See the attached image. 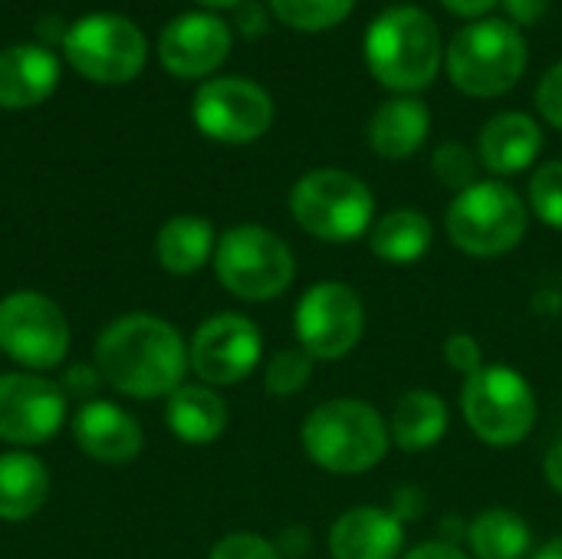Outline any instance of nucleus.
<instances>
[{
	"instance_id": "nucleus-1",
	"label": "nucleus",
	"mask_w": 562,
	"mask_h": 559,
	"mask_svg": "<svg viewBox=\"0 0 562 559\" xmlns=\"http://www.w3.org/2000/svg\"><path fill=\"white\" fill-rule=\"evenodd\" d=\"M95 372L132 399L171 395L188 372V343L168 320L128 313L99 333Z\"/></svg>"
},
{
	"instance_id": "nucleus-2",
	"label": "nucleus",
	"mask_w": 562,
	"mask_h": 559,
	"mask_svg": "<svg viewBox=\"0 0 562 559\" xmlns=\"http://www.w3.org/2000/svg\"><path fill=\"white\" fill-rule=\"evenodd\" d=\"M362 53L372 79L398 96L428 89L445 59L438 23L415 3L379 13L366 30Z\"/></svg>"
},
{
	"instance_id": "nucleus-3",
	"label": "nucleus",
	"mask_w": 562,
	"mask_h": 559,
	"mask_svg": "<svg viewBox=\"0 0 562 559\" xmlns=\"http://www.w3.org/2000/svg\"><path fill=\"white\" fill-rule=\"evenodd\" d=\"M527 56V40L510 20L484 16L451 36L445 49V69L464 96L497 99L520 82Z\"/></svg>"
},
{
	"instance_id": "nucleus-4",
	"label": "nucleus",
	"mask_w": 562,
	"mask_h": 559,
	"mask_svg": "<svg viewBox=\"0 0 562 559\" xmlns=\"http://www.w3.org/2000/svg\"><path fill=\"white\" fill-rule=\"evenodd\" d=\"M389 441L382 415L359 399L323 402L303 422V448L329 474L372 471L385 458Z\"/></svg>"
},
{
	"instance_id": "nucleus-5",
	"label": "nucleus",
	"mask_w": 562,
	"mask_h": 559,
	"mask_svg": "<svg viewBox=\"0 0 562 559\" xmlns=\"http://www.w3.org/2000/svg\"><path fill=\"white\" fill-rule=\"evenodd\" d=\"M293 221L316 241L346 244L362 237L375 217V198L362 178L342 168H316L290 191Z\"/></svg>"
},
{
	"instance_id": "nucleus-6",
	"label": "nucleus",
	"mask_w": 562,
	"mask_h": 559,
	"mask_svg": "<svg viewBox=\"0 0 562 559\" xmlns=\"http://www.w3.org/2000/svg\"><path fill=\"white\" fill-rule=\"evenodd\" d=\"M527 204L504 181H474L448 204V237L471 257H501L527 234Z\"/></svg>"
},
{
	"instance_id": "nucleus-7",
	"label": "nucleus",
	"mask_w": 562,
	"mask_h": 559,
	"mask_svg": "<svg viewBox=\"0 0 562 559\" xmlns=\"http://www.w3.org/2000/svg\"><path fill=\"white\" fill-rule=\"evenodd\" d=\"M217 280L240 300L263 303L280 297L293 283V254L290 247L260 224L231 227L214 250Z\"/></svg>"
},
{
	"instance_id": "nucleus-8",
	"label": "nucleus",
	"mask_w": 562,
	"mask_h": 559,
	"mask_svg": "<svg viewBox=\"0 0 562 559\" xmlns=\"http://www.w3.org/2000/svg\"><path fill=\"white\" fill-rule=\"evenodd\" d=\"M461 409L471 432L494 448L524 441L537 422V395L510 366H484L468 376Z\"/></svg>"
},
{
	"instance_id": "nucleus-9",
	"label": "nucleus",
	"mask_w": 562,
	"mask_h": 559,
	"mask_svg": "<svg viewBox=\"0 0 562 559\" xmlns=\"http://www.w3.org/2000/svg\"><path fill=\"white\" fill-rule=\"evenodd\" d=\"M0 353L33 372L59 366L69 353L63 310L36 290L7 293L0 300Z\"/></svg>"
},
{
	"instance_id": "nucleus-10",
	"label": "nucleus",
	"mask_w": 562,
	"mask_h": 559,
	"mask_svg": "<svg viewBox=\"0 0 562 559\" xmlns=\"http://www.w3.org/2000/svg\"><path fill=\"white\" fill-rule=\"evenodd\" d=\"M66 59L95 82H128L145 66V36L119 13H92L63 36Z\"/></svg>"
},
{
	"instance_id": "nucleus-11",
	"label": "nucleus",
	"mask_w": 562,
	"mask_h": 559,
	"mask_svg": "<svg viewBox=\"0 0 562 559\" xmlns=\"http://www.w3.org/2000/svg\"><path fill=\"white\" fill-rule=\"evenodd\" d=\"M366 310L349 283L323 280L303 293L296 303V339L313 359H342L362 339Z\"/></svg>"
},
{
	"instance_id": "nucleus-12",
	"label": "nucleus",
	"mask_w": 562,
	"mask_h": 559,
	"mask_svg": "<svg viewBox=\"0 0 562 559\" xmlns=\"http://www.w3.org/2000/svg\"><path fill=\"white\" fill-rule=\"evenodd\" d=\"M191 112H194V125L207 138L227 145L254 142L267 135V128L273 125V99L267 96V89L240 76L207 79L194 92Z\"/></svg>"
},
{
	"instance_id": "nucleus-13",
	"label": "nucleus",
	"mask_w": 562,
	"mask_h": 559,
	"mask_svg": "<svg viewBox=\"0 0 562 559\" xmlns=\"http://www.w3.org/2000/svg\"><path fill=\"white\" fill-rule=\"evenodd\" d=\"M263 353L260 329L240 313H217L204 320L188 346V366L207 385H234L244 382Z\"/></svg>"
},
{
	"instance_id": "nucleus-14",
	"label": "nucleus",
	"mask_w": 562,
	"mask_h": 559,
	"mask_svg": "<svg viewBox=\"0 0 562 559\" xmlns=\"http://www.w3.org/2000/svg\"><path fill=\"white\" fill-rule=\"evenodd\" d=\"M66 422V392L33 372L0 376V441L43 445Z\"/></svg>"
},
{
	"instance_id": "nucleus-15",
	"label": "nucleus",
	"mask_w": 562,
	"mask_h": 559,
	"mask_svg": "<svg viewBox=\"0 0 562 559\" xmlns=\"http://www.w3.org/2000/svg\"><path fill=\"white\" fill-rule=\"evenodd\" d=\"M231 53V26L214 13H181L175 16L161 40L158 56L171 76L198 79L214 72Z\"/></svg>"
},
{
	"instance_id": "nucleus-16",
	"label": "nucleus",
	"mask_w": 562,
	"mask_h": 559,
	"mask_svg": "<svg viewBox=\"0 0 562 559\" xmlns=\"http://www.w3.org/2000/svg\"><path fill=\"white\" fill-rule=\"evenodd\" d=\"M72 438L79 451L102 465H128L142 451L138 422L115 402H86L72 418Z\"/></svg>"
},
{
	"instance_id": "nucleus-17",
	"label": "nucleus",
	"mask_w": 562,
	"mask_h": 559,
	"mask_svg": "<svg viewBox=\"0 0 562 559\" xmlns=\"http://www.w3.org/2000/svg\"><path fill=\"white\" fill-rule=\"evenodd\" d=\"M402 544V517L379 507L346 511L329 530L333 559H398Z\"/></svg>"
},
{
	"instance_id": "nucleus-18",
	"label": "nucleus",
	"mask_w": 562,
	"mask_h": 559,
	"mask_svg": "<svg viewBox=\"0 0 562 559\" xmlns=\"http://www.w3.org/2000/svg\"><path fill=\"white\" fill-rule=\"evenodd\" d=\"M543 148V132L527 112H501L477 135V158L494 175L527 171Z\"/></svg>"
},
{
	"instance_id": "nucleus-19",
	"label": "nucleus",
	"mask_w": 562,
	"mask_h": 559,
	"mask_svg": "<svg viewBox=\"0 0 562 559\" xmlns=\"http://www.w3.org/2000/svg\"><path fill=\"white\" fill-rule=\"evenodd\" d=\"M59 82V63L49 49L20 43L0 53V105L30 109L53 96Z\"/></svg>"
},
{
	"instance_id": "nucleus-20",
	"label": "nucleus",
	"mask_w": 562,
	"mask_h": 559,
	"mask_svg": "<svg viewBox=\"0 0 562 559\" xmlns=\"http://www.w3.org/2000/svg\"><path fill=\"white\" fill-rule=\"evenodd\" d=\"M431 128V112L415 96H392L369 119V148L389 161L412 158Z\"/></svg>"
},
{
	"instance_id": "nucleus-21",
	"label": "nucleus",
	"mask_w": 562,
	"mask_h": 559,
	"mask_svg": "<svg viewBox=\"0 0 562 559\" xmlns=\"http://www.w3.org/2000/svg\"><path fill=\"white\" fill-rule=\"evenodd\" d=\"M165 422L175 438L188 445H207L224 435L227 428V405L207 385H178L168 395Z\"/></svg>"
},
{
	"instance_id": "nucleus-22",
	"label": "nucleus",
	"mask_w": 562,
	"mask_h": 559,
	"mask_svg": "<svg viewBox=\"0 0 562 559\" xmlns=\"http://www.w3.org/2000/svg\"><path fill=\"white\" fill-rule=\"evenodd\" d=\"M49 497V471L30 451L0 455V521H30Z\"/></svg>"
},
{
	"instance_id": "nucleus-23",
	"label": "nucleus",
	"mask_w": 562,
	"mask_h": 559,
	"mask_svg": "<svg viewBox=\"0 0 562 559\" xmlns=\"http://www.w3.org/2000/svg\"><path fill=\"white\" fill-rule=\"evenodd\" d=\"M214 250H217V237H214L211 221L194 217V214H178L165 221L155 241L158 264L175 277L198 273L211 260Z\"/></svg>"
},
{
	"instance_id": "nucleus-24",
	"label": "nucleus",
	"mask_w": 562,
	"mask_h": 559,
	"mask_svg": "<svg viewBox=\"0 0 562 559\" xmlns=\"http://www.w3.org/2000/svg\"><path fill=\"white\" fill-rule=\"evenodd\" d=\"M448 432V405L438 392L415 389L398 399L389 422V435L402 451H425L441 441Z\"/></svg>"
},
{
	"instance_id": "nucleus-25",
	"label": "nucleus",
	"mask_w": 562,
	"mask_h": 559,
	"mask_svg": "<svg viewBox=\"0 0 562 559\" xmlns=\"http://www.w3.org/2000/svg\"><path fill=\"white\" fill-rule=\"evenodd\" d=\"M369 247L385 264H415L431 247V221L415 208H395L372 224Z\"/></svg>"
},
{
	"instance_id": "nucleus-26",
	"label": "nucleus",
	"mask_w": 562,
	"mask_h": 559,
	"mask_svg": "<svg viewBox=\"0 0 562 559\" xmlns=\"http://www.w3.org/2000/svg\"><path fill=\"white\" fill-rule=\"evenodd\" d=\"M471 554L477 559H524L533 547V534L527 521L514 511L491 507L474 517L468 527Z\"/></svg>"
},
{
	"instance_id": "nucleus-27",
	"label": "nucleus",
	"mask_w": 562,
	"mask_h": 559,
	"mask_svg": "<svg viewBox=\"0 0 562 559\" xmlns=\"http://www.w3.org/2000/svg\"><path fill=\"white\" fill-rule=\"evenodd\" d=\"M356 0H270V10L280 23L303 30V33H319L339 26L352 13Z\"/></svg>"
},
{
	"instance_id": "nucleus-28",
	"label": "nucleus",
	"mask_w": 562,
	"mask_h": 559,
	"mask_svg": "<svg viewBox=\"0 0 562 559\" xmlns=\"http://www.w3.org/2000/svg\"><path fill=\"white\" fill-rule=\"evenodd\" d=\"M313 376V356L306 349H283L277 353L270 362H267V372H263V385L273 399H290L296 395Z\"/></svg>"
},
{
	"instance_id": "nucleus-29",
	"label": "nucleus",
	"mask_w": 562,
	"mask_h": 559,
	"mask_svg": "<svg viewBox=\"0 0 562 559\" xmlns=\"http://www.w3.org/2000/svg\"><path fill=\"white\" fill-rule=\"evenodd\" d=\"M477 161L481 158L461 142H445L431 155V168H435L438 181L445 188H451L454 194H461L464 188H471L477 181Z\"/></svg>"
},
{
	"instance_id": "nucleus-30",
	"label": "nucleus",
	"mask_w": 562,
	"mask_h": 559,
	"mask_svg": "<svg viewBox=\"0 0 562 559\" xmlns=\"http://www.w3.org/2000/svg\"><path fill=\"white\" fill-rule=\"evenodd\" d=\"M530 208L550 227L562 231V161H547L530 178Z\"/></svg>"
},
{
	"instance_id": "nucleus-31",
	"label": "nucleus",
	"mask_w": 562,
	"mask_h": 559,
	"mask_svg": "<svg viewBox=\"0 0 562 559\" xmlns=\"http://www.w3.org/2000/svg\"><path fill=\"white\" fill-rule=\"evenodd\" d=\"M207 559H283L280 550L257 534H231L214 544Z\"/></svg>"
},
{
	"instance_id": "nucleus-32",
	"label": "nucleus",
	"mask_w": 562,
	"mask_h": 559,
	"mask_svg": "<svg viewBox=\"0 0 562 559\" xmlns=\"http://www.w3.org/2000/svg\"><path fill=\"white\" fill-rule=\"evenodd\" d=\"M445 362L461 372V376H474L477 369H484V353L481 343L471 333H454L445 339Z\"/></svg>"
},
{
	"instance_id": "nucleus-33",
	"label": "nucleus",
	"mask_w": 562,
	"mask_h": 559,
	"mask_svg": "<svg viewBox=\"0 0 562 559\" xmlns=\"http://www.w3.org/2000/svg\"><path fill=\"white\" fill-rule=\"evenodd\" d=\"M537 109L553 128L562 132V59L543 72V79L537 86Z\"/></svg>"
},
{
	"instance_id": "nucleus-34",
	"label": "nucleus",
	"mask_w": 562,
	"mask_h": 559,
	"mask_svg": "<svg viewBox=\"0 0 562 559\" xmlns=\"http://www.w3.org/2000/svg\"><path fill=\"white\" fill-rule=\"evenodd\" d=\"M507 20L520 30V26H533L547 16L550 10V0H501Z\"/></svg>"
},
{
	"instance_id": "nucleus-35",
	"label": "nucleus",
	"mask_w": 562,
	"mask_h": 559,
	"mask_svg": "<svg viewBox=\"0 0 562 559\" xmlns=\"http://www.w3.org/2000/svg\"><path fill=\"white\" fill-rule=\"evenodd\" d=\"M501 0H441V7L454 16H464V20H484Z\"/></svg>"
},
{
	"instance_id": "nucleus-36",
	"label": "nucleus",
	"mask_w": 562,
	"mask_h": 559,
	"mask_svg": "<svg viewBox=\"0 0 562 559\" xmlns=\"http://www.w3.org/2000/svg\"><path fill=\"white\" fill-rule=\"evenodd\" d=\"M402 559H468L458 547H451V544H422V547H415L412 554H405Z\"/></svg>"
},
{
	"instance_id": "nucleus-37",
	"label": "nucleus",
	"mask_w": 562,
	"mask_h": 559,
	"mask_svg": "<svg viewBox=\"0 0 562 559\" xmlns=\"http://www.w3.org/2000/svg\"><path fill=\"white\" fill-rule=\"evenodd\" d=\"M543 471H547V481H550V488L562 494V441H557L550 451H547V465H543Z\"/></svg>"
},
{
	"instance_id": "nucleus-38",
	"label": "nucleus",
	"mask_w": 562,
	"mask_h": 559,
	"mask_svg": "<svg viewBox=\"0 0 562 559\" xmlns=\"http://www.w3.org/2000/svg\"><path fill=\"white\" fill-rule=\"evenodd\" d=\"M237 23H240V30H244L247 36H257V33L267 30V16H263V10H260L257 3H247Z\"/></svg>"
},
{
	"instance_id": "nucleus-39",
	"label": "nucleus",
	"mask_w": 562,
	"mask_h": 559,
	"mask_svg": "<svg viewBox=\"0 0 562 559\" xmlns=\"http://www.w3.org/2000/svg\"><path fill=\"white\" fill-rule=\"evenodd\" d=\"M533 559H562V537L550 540L547 547H540V554H537Z\"/></svg>"
},
{
	"instance_id": "nucleus-40",
	"label": "nucleus",
	"mask_w": 562,
	"mask_h": 559,
	"mask_svg": "<svg viewBox=\"0 0 562 559\" xmlns=\"http://www.w3.org/2000/svg\"><path fill=\"white\" fill-rule=\"evenodd\" d=\"M198 3H204V7H240L244 0H198Z\"/></svg>"
}]
</instances>
